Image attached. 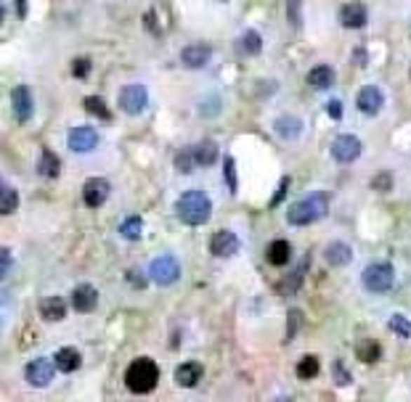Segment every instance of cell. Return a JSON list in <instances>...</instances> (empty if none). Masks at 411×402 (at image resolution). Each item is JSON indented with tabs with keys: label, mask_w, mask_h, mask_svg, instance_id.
<instances>
[{
	"label": "cell",
	"mask_w": 411,
	"mask_h": 402,
	"mask_svg": "<svg viewBox=\"0 0 411 402\" xmlns=\"http://www.w3.org/2000/svg\"><path fill=\"white\" fill-rule=\"evenodd\" d=\"M379 344L375 342V339H361V342L356 344V355L361 357L363 363H377L379 360Z\"/></svg>",
	"instance_id": "484cf974"
},
{
	"label": "cell",
	"mask_w": 411,
	"mask_h": 402,
	"mask_svg": "<svg viewBox=\"0 0 411 402\" xmlns=\"http://www.w3.org/2000/svg\"><path fill=\"white\" fill-rule=\"evenodd\" d=\"M308 85L316 88V90H327L335 85V69L327 67V64H321V67H314V69L308 71Z\"/></svg>",
	"instance_id": "ffe728a7"
},
{
	"label": "cell",
	"mask_w": 411,
	"mask_h": 402,
	"mask_svg": "<svg viewBox=\"0 0 411 402\" xmlns=\"http://www.w3.org/2000/svg\"><path fill=\"white\" fill-rule=\"evenodd\" d=\"M375 188L390 190V175H382V178H375Z\"/></svg>",
	"instance_id": "60d3db41"
},
{
	"label": "cell",
	"mask_w": 411,
	"mask_h": 402,
	"mask_svg": "<svg viewBox=\"0 0 411 402\" xmlns=\"http://www.w3.org/2000/svg\"><path fill=\"white\" fill-rule=\"evenodd\" d=\"M149 275H151V281H154V284L170 286V284H175V281L181 278V265H178V260H175L173 254H162V257H157V260L151 262Z\"/></svg>",
	"instance_id": "5b68a950"
},
{
	"label": "cell",
	"mask_w": 411,
	"mask_h": 402,
	"mask_svg": "<svg viewBox=\"0 0 411 402\" xmlns=\"http://www.w3.org/2000/svg\"><path fill=\"white\" fill-rule=\"evenodd\" d=\"M369 19V13H366V6L363 3H345L342 8H339V22L345 29H361L363 24Z\"/></svg>",
	"instance_id": "9a60e30c"
},
{
	"label": "cell",
	"mask_w": 411,
	"mask_h": 402,
	"mask_svg": "<svg viewBox=\"0 0 411 402\" xmlns=\"http://www.w3.org/2000/svg\"><path fill=\"white\" fill-rule=\"evenodd\" d=\"M40 315L50 323H56V320H64L67 318V302L61 299V296H46L43 302H40Z\"/></svg>",
	"instance_id": "d6986e66"
},
{
	"label": "cell",
	"mask_w": 411,
	"mask_h": 402,
	"mask_svg": "<svg viewBox=\"0 0 411 402\" xmlns=\"http://www.w3.org/2000/svg\"><path fill=\"white\" fill-rule=\"evenodd\" d=\"M382 106H385V93L377 85H366L361 93H358V109H361L363 114L375 117V114L382 111Z\"/></svg>",
	"instance_id": "4fadbf2b"
},
{
	"label": "cell",
	"mask_w": 411,
	"mask_h": 402,
	"mask_svg": "<svg viewBox=\"0 0 411 402\" xmlns=\"http://www.w3.org/2000/svg\"><path fill=\"white\" fill-rule=\"evenodd\" d=\"M53 370H56V363H50L48 357H37L27 366L25 376L32 387H48L53 379Z\"/></svg>",
	"instance_id": "30bf717a"
},
{
	"label": "cell",
	"mask_w": 411,
	"mask_h": 402,
	"mask_svg": "<svg viewBox=\"0 0 411 402\" xmlns=\"http://www.w3.org/2000/svg\"><path fill=\"white\" fill-rule=\"evenodd\" d=\"M210 56H213V48L205 46V43H191L181 50L183 67H189V69H202L210 61Z\"/></svg>",
	"instance_id": "5bb4252c"
},
{
	"label": "cell",
	"mask_w": 411,
	"mask_h": 402,
	"mask_svg": "<svg viewBox=\"0 0 411 402\" xmlns=\"http://www.w3.org/2000/svg\"><path fill=\"white\" fill-rule=\"evenodd\" d=\"M117 101H120V106L125 114H141L146 106H149V93H146L144 85H125L117 95Z\"/></svg>",
	"instance_id": "8992f818"
},
{
	"label": "cell",
	"mask_w": 411,
	"mask_h": 402,
	"mask_svg": "<svg viewBox=\"0 0 411 402\" xmlns=\"http://www.w3.org/2000/svg\"><path fill=\"white\" fill-rule=\"evenodd\" d=\"M120 233H122V238H128V241H138L141 233H144V223H141V217H138V214L128 217V220L120 225Z\"/></svg>",
	"instance_id": "83f0119b"
},
{
	"label": "cell",
	"mask_w": 411,
	"mask_h": 402,
	"mask_svg": "<svg viewBox=\"0 0 411 402\" xmlns=\"http://www.w3.org/2000/svg\"><path fill=\"white\" fill-rule=\"evenodd\" d=\"M329 209V196L327 193H314V196H305L302 201L292 204L290 212H287V223L290 225H311L316 220H321Z\"/></svg>",
	"instance_id": "3957f363"
},
{
	"label": "cell",
	"mask_w": 411,
	"mask_h": 402,
	"mask_svg": "<svg viewBox=\"0 0 411 402\" xmlns=\"http://www.w3.org/2000/svg\"><path fill=\"white\" fill-rule=\"evenodd\" d=\"M37 172H40L43 178H59L61 162H59V156L53 154L50 148H43V154H40V162H37Z\"/></svg>",
	"instance_id": "7402d4cb"
},
{
	"label": "cell",
	"mask_w": 411,
	"mask_h": 402,
	"mask_svg": "<svg viewBox=\"0 0 411 402\" xmlns=\"http://www.w3.org/2000/svg\"><path fill=\"white\" fill-rule=\"evenodd\" d=\"M266 257L271 265H287V262L292 260V247L287 244V241H271L266 249Z\"/></svg>",
	"instance_id": "603a6c76"
},
{
	"label": "cell",
	"mask_w": 411,
	"mask_h": 402,
	"mask_svg": "<svg viewBox=\"0 0 411 402\" xmlns=\"http://www.w3.org/2000/svg\"><path fill=\"white\" fill-rule=\"evenodd\" d=\"M175 212H178L181 223L205 225L213 214V201L207 199V193H202V190H186L181 199L175 201Z\"/></svg>",
	"instance_id": "6da1fadb"
},
{
	"label": "cell",
	"mask_w": 411,
	"mask_h": 402,
	"mask_svg": "<svg viewBox=\"0 0 411 402\" xmlns=\"http://www.w3.org/2000/svg\"><path fill=\"white\" fill-rule=\"evenodd\" d=\"M332 156L337 162H342V165H351V162H356L361 156V141L356 135H339L332 143Z\"/></svg>",
	"instance_id": "ba28073f"
},
{
	"label": "cell",
	"mask_w": 411,
	"mask_h": 402,
	"mask_svg": "<svg viewBox=\"0 0 411 402\" xmlns=\"http://www.w3.org/2000/svg\"><path fill=\"white\" fill-rule=\"evenodd\" d=\"M226 169H223V175H226V183H229V190L231 193H236V188H239V183H236V162H234V156H229L226 159Z\"/></svg>",
	"instance_id": "d6a6232c"
},
{
	"label": "cell",
	"mask_w": 411,
	"mask_h": 402,
	"mask_svg": "<svg viewBox=\"0 0 411 402\" xmlns=\"http://www.w3.org/2000/svg\"><path fill=\"white\" fill-rule=\"evenodd\" d=\"M53 363H56L61 373H74L80 368V363H83V357H80V352L74 347H61L59 352L53 355Z\"/></svg>",
	"instance_id": "ac0fdd59"
},
{
	"label": "cell",
	"mask_w": 411,
	"mask_h": 402,
	"mask_svg": "<svg viewBox=\"0 0 411 402\" xmlns=\"http://www.w3.org/2000/svg\"><path fill=\"white\" fill-rule=\"evenodd\" d=\"M8 268H11V251H8V249H3V268H0V272H3V275H8Z\"/></svg>",
	"instance_id": "ab89813d"
},
{
	"label": "cell",
	"mask_w": 411,
	"mask_h": 402,
	"mask_svg": "<svg viewBox=\"0 0 411 402\" xmlns=\"http://www.w3.org/2000/svg\"><path fill=\"white\" fill-rule=\"evenodd\" d=\"M88 71H90V61L88 59H74L72 61V74L74 77H80V80H83V77H88Z\"/></svg>",
	"instance_id": "e575fe53"
},
{
	"label": "cell",
	"mask_w": 411,
	"mask_h": 402,
	"mask_svg": "<svg viewBox=\"0 0 411 402\" xmlns=\"http://www.w3.org/2000/svg\"><path fill=\"white\" fill-rule=\"evenodd\" d=\"M85 109H88V114H93V117H101L109 122L112 119V111L107 109V104H104V98H98V95H88L83 101Z\"/></svg>",
	"instance_id": "f546056e"
},
{
	"label": "cell",
	"mask_w": 411,
	"mask_h": 402,
	"mask_svg": "<svg viewBox=\"0 0 411 402\" xmlns=\"http://www.w3.org/2000/svg\"><path fill=\"white\" fill-rule=\"evenodd\" d=\"M239 236L234 233V230H218L213 241H210V251L215 254V257H234L236 251H239Z\"/></svg>",
	"instance_id": "7c38bea8"
},
{
	"label": "cell",
	"mask_w": 411,
	"mask_h": 402,
	"mask_svg": "<svg viewBox=\"0 0 411 402\" xmlns=\"http://www.w3.org/2000/svg\"><path fill=\"white\" fill-rule=\"evenodd\" d=\"M128 278H130V284L138 286V289H141V286H146V281H141V278H138V272H135V270H130V275H128Z\"/></svg>",
	"instance_id": "b9f144b4"
},
{
	"label": "cell",
	"mask_w": 411,
	"mask_h": 402,
	"mask_svg": "<svg viewBox=\"0 0 411 402\" xmlns=\"http://www.w3.org/2000/svg\"><path fill=\"white\" fill-rule=\"evenodd\" d=\"M194 148H189V151H181V154L175 156V167H178V172H191L194 167Z\"/></svg>",
	"instance_id": "836d02e7"
},
{
	"label": "cell",
	"mask_w": 411,
	"mask_h": 402,
	"mask_svg": "<svg viewBox=\"0 0 411 402\" xmlns=\"http://www.w3.org/2000/svg\"><path fill=\"white\" fill-rule=\"evenodd\" d=\"M16 207H19V193H16L13 186L3 183V188H0V212L13 214L16 212Z\"/></svg>",
	"instance_id": "d4e9b609"
},
{
	"label": "cell",
	"mask_w": 411,
	"mask_h": 402,
	"mask_svg": "<svg viewBox=\"0 0 411 402\" xmlns=\"http://www.w3.org/2000/svg\"><path fill=\"white\" fill-rule=\"evenodd\" d=\"M202 373H205V368L199 366V363H181V366L175 368V384L178 387H186V389H191L196 387L199 381H202Z\"/></svg>",
	"instance_id": "e0dca14e"
},
{
	"label": "cell",
	"mask_w": 411,
	"mask_h": 402,
	"mask_svg": "<svg viewBox=\"0 0 411 402\" xmlns=\"http://www.w3.org/2000/svg\"><path fill=\"white\" fill-rule=\"evenodd\" d=\"M194 159H196V165H202V167L213 165V162L218 159V146H215V141L196 143V148H194Z\"/></svg>",
	"instance_id": "cb8c5ba5"
},
{
	"label": "cell",
	"mask_w": 411,
	"mask_h": 402,
	"mask_svg": "<svg viewBox=\"0 0 411 402\" xmlns=\"http://www.w3.org/2000/svg\"><path fill=\"white\" fill-rule=\"evenodd\" d=\"M278 402H292V400H278Z\"/></svg>",
	"instance_id": "7bdbcfd3"
},
{
	"label": "cell",
	"mask_w": 411,
	"mask_h": 402,
	"mask_svg": "<svg viewBox=\"0 0 411 402\" xmlns=\"http://www.w3.org/2000/svg\"><path fill=\"white\" fill-rule=\"evenodd\" d=\"M98 305V291L90 284H80L72 291V307L77 312H93Z\"/></svg>",
	"instance_id": "2e32d148"
},
{
	"label": "cell",
	"mask_w": 411,
	"mask_h": 402,
	"mask_svg": "<svg viewBox=\"0 0 411 402\" xmlns=\"http://www.w3.org/2000/svg\"><path fill=\"white\" fill-rule=\"evenodd\" d=\"M297 323H300V310H295V312H290V331H287V336H295V331H297Z\"/></svg>",
	"instance_id": "f35d334b"
},
{
	"label": "cell",
	"mask_w": 411,
	"mask_h": 402,
	"mask_svg": "<svg viewBox=\"0 0 411 402\" xmlns=\"http://www.w3.org/2000/svg\"><path fill=\"white\" fill-rule=\"evenodd\" d=\"M390 331H396L398 336L409 339L411 336V320L406 318V315H393V318H390Z\"/></svg>",
	"instance_id": "1f68e13d"
},
{
	"label": "cell",
	"mask_w": 411,
	"mask_h": 402,
	"mask_svg": "<svg viewBox=\"0 0 411 402\" xmlns=\"http://www.w3.org/2000/svg\"><path fill=\"white\" fill-rule=\"evenodd\" d=\"M290 22L295 27H300L302 24V16H300V0H290Z\"/></svg>",
	"instance_id": "d590c367"
},
{
	"label": "cell",
	"mask_w": 411,
	"mask_h": 402,
	"mask_svg": "<svg viewBox=\"0 0 411 402\" xmlns=\"http://www.w3.org/2000/svg\"><path fill=\"white\" fill-rule=\"evenodd\" d=\"M109 180H104V178H90V180H85V186H83V201L90 207V209H98V207H104L107 204V199H109Z\"/></svg>",
	"instance_id": "52a82bcc"
},
{
	"label": "cell",
	"mask_w": 411,
	"mask_h": 402,
	"mask_svg": "<svg viewBox=\"0 0 411 402\" xmlns=\"http://www.w3.org/2000/svg\"><path fill=\"white\" fill-rule=\"evenodd\" d=\"M159 381V368L151 357H135L125 370V384L133 394H149L154 391Z\"/></svg>",
	"instance_id": "7a4b0ae2"
},
{
	"label": "cell",
	"mask_w": 411,
	"mask_h": 402,
	"mask_svg": "<svg viewBox=\"0 0 411 402\" xmlns=\"http://www.w3.org/2000/svg\"><path fill=\"white\" fill-rule=\"evenodd\" d=\"M318 370H321V363H318V357L316 355H305L297 363V376H300L302 381H311L318 376Z\"/></svg>",
	"instance_id": "4316f807"
},
{
	"label": "cell",
	"mask_w": 411,
	"mask_h": 402,
	"mask_svg": "<svg viewBox=\"0 0 411 402\" xmlns=\"http://www.w3.org/2000/svg\"><path fill=\"white\" fill-rule=\"evenodd\" d=\"M327 111H329V117L332 119H339L342 117V104H339V101H329Z\"/></svg>",
	"instance_id": "74e56055"
},
{
	"label": "cell",
	"mask_w": 411,
	"mask_h": 402,
	"mask_svg": "<svg viewBox=\"0 0 411 402\" xmlns=\"http://www.w3.org/2000/svg\"><path fill=\"white\" fill-rule=\"evenodd\" d=\"M287 188H290V178H281V186H278V193H276V199H271V207H276L278 201L287 196Z\"/></svg>",
	"instance_id": "8d00e7d4"
},
{
	"label": "cell",
	"mask_w": 411,
	"mask_h": 402,
	"mask_svg": "<svg viewBox=\"0 0 411 402\" xmlns=\"http://www.w3.org/2000/svg\"><path fill=\"white\" fill-rule=\"evenodd\" d=\"M363 286L372 291V294H385L393 289V281H396V270L393 265L387 262H372L366 270H363Z\"/></svg>",
	"instance_id": "277c9868"
},
{
	"label": "cell",
	"mask_w": 411,
	"mask_h": 402,
	"mask_svg": "<svg viewBox=\"0 0 411 402\" xmlns=\"http://www.w3.org/2000/svg\"><path fill=\"white\" fill-rule=\"evenodd\" d=\"M242 50L244 53H250V56H257V53L263 50V37L257 35L255 29H247L242 35Z\"/></svg>",
	"instance_id": "4dcf8cb0"
},
{
	"label": "cell",
	"mask_w": 411,
	"mask_h": 402,
	"mask_svg": "<svg viewBox=\"0 0 411 402\" xmlns=\"http://www.w3.org/2000/svg\"><path fill=\"white\" fill-rule=\"evenodd\" d=\"M11 104H13V117L19 122H29L32 119V111H35V101H32V93L27 85H16L11 93Z\"/></svg>",
	"instance_id": "8fae6325"
},
{
	"label": "cell",
	"mask_w": 411,
	"mask_h": 402,
	"mask_svg": "<svg viewBox=\"0 0 411 402\" xmlns=\"http://www.w3.org/2000/svg\"><path fill=\"white\" fill-rule=\"evenodd\" d=\"M69 148L77 151V154H88L98 146V132L96 127H88V125H80V127H72L69 132Z\"/></svg>",
	"instance_id": "9c48e42d"
},
{
	"label": "cell",
	"mask_w": 411,
	"mask_h": 402,
	"mask_svg": "<svg viewBox=\"0 0 411 402\" xmlns=\"http://www.w3.org/2000/svg\"><path fill=\"white\" fill-rule=\"evenodd\" d=\"M353 257V251L348 244H342V241H335V244H329L327 251H324V260L332 265V268H342V265H348Z\"/></svg>",
	"instance_id": "44dd1931"
},
{
	"label": "cell",
	"mask_w": 411,
	"mask_h": 402,
	"mask_svg": "<svg viewBox=\"0 0 411 402\" xmlns=\"http://www.w3.org/2000/svg\"><path fill=\"white\" fill-rule=\"evenodd\" d=\"M276 132L281 135V138H297V135H300V119L278 117L276 119Z\"/></svg>",
	"instance_id": "f1b7e54d"
}]
</instances>
